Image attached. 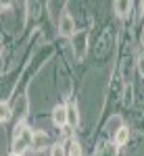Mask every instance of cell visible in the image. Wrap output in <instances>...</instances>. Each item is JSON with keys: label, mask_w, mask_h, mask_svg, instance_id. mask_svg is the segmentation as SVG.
I'll return each instance as SVG.
<instances>
[{"label": "cell", "mask_w": 144, "mask_h": 156, "mask_svg": "<svg viewBox=\"0 0 144 156\" xmlns=\"http://www.w3.org/2000/svg\"><path fill=\"white\" fill-rule=\"evenodd\" d=\"M67 150H69V156H82V146L77 140H69L67 142Z\"/></svg>", "instance_id": "obj_9"}, {"label": "cell", "mask_w": 144, "mask_h": 156, "mask_svg": "<svg viewBox=\"0 0 144 156\" xmlns=\"http://www.w3.org/2000/svg\"><path fill=\"white\" fill-rule=\"evenodd\" d=\"M73 50H75V54H77L79 58L86 54V34H84V31L73 37Z\"/></svg>", "instance_id": "obj_4"}, {"label": "cell", "mask_w": 144, "mask_h": 156, "mask_svg": "<svg viewBox=\"0 0 144 156\" xmlns=\"http://www.w3.org/2000/svg\"><path fill=\"white\" fill-rule=\"evenodd\" d=\"M11 156H17V154H11Z\"/></svg>", "instance_id": "obj_15"}, {"label": "cell", "mask_w": 144, "mask_h": 156, "mask_svg": "<svg viewBox=\"0 0 144 156\" xmlns=\"http://www.w3.org/2000/svg\"><path fill=\"white\" fill-rule=\"evenodd\" d=\"M9 119H11V104L0 102V123H6Z\"/></svg>", "instance_id": "obj_10"}, {"label": "cell", "mask_w": 144, "mask_h": 156, "mask_svg": "<svg viewBox=\"0 0 144 156\" xmlns=\"http://www.w3.org/2000/svg\"><path fill=\"white\" fill-rule=\"evenodd\" d=\"M0 54H2V44H0Z\"/></svg>", "instance_id": "obj_13"}, {"label": "cell", "mask_w": 144, "mask_h": 156, "mask_svg": "<svg viewBox=\"0 0 144 156\" xmlns=\"http://www.w3.org/2000/svg\"><path fill=\"white\" fill-rule=\"evenodd\" d=\"M59 31H61V36H73V34H75V21H73V17L69 15V12L61 15Z\"/></svg>", "instance_id": "obj_2"}, {"label": "cell", "mask_w": 144, "mask_h": 156, "mask_svg": "<svg viewBox=\"0 0 144 156\" xmlns=\"http://www.w3.org/2000/svg\"><path fill=\"white\" fill-rule=\"evenodd\" d=\"M127 137H130V129H127V127H119V131H117V135H115V144L123 146L125 142H127Z\"/></svg>", "instance_id": "obj_8"}, {"label": "cell", "mask_w": 144, "mask_h": 156, "mask_svg": "<svg viewBox=\"0 0 144 156\" xmlns=\"http://www.w3.org/2000/svg\"><path fill=\"white\" fill-rule=\"evenodd\" d=\"M138 69H140V73L144 75V56H140V58H138Z\"/></svg>", "instance_id": "obj_12"}, {"label": "cell", "mask_w": 144, "mask_h": 156, "mask_svg": "<svg viewBox=\"0 0 144 156\" xmlns=\"http://www.w3.org/2000/svg\"><path fill=\"white\" fill-rule=\"evenodd\" d=\"M142 11H144V4H142Z\"/></svg>", "instance_id": "obj_14"}, {"label": "cell", "mask_w": 144, "mask_h": 156, "mask_svg": "<svg viewBox=\"0 0 144 156\" xmlns=\"http://www.w3.org/2000/svg\"><path fill=\"white\" fill-rule=\"evenodd\" d=\"M52 121H54V125L57 127H63V125H67V106H57L52 110Z\"/></svg>", "instance_id": "obj_3"}, {"label": "cell", "mask_w": 144, "mask_h": 156, "mask_svg": "<svg viewBox=\"0 0 144 156\" xmlns=\"http://www.w3.org/2000/svg\"><path fill=\"white\" fill-rule=\"evenodd\" d=\"M50 156H65V148H63L61 144L52 146V150H50Z\"/></svg>", "instance_id": "obj_11"}, {"label": "cell", "mask_w": 144, "mask_h": 156, "mask_svg": "<svg viewBox=\"0 0 144 156\" xmlns=\"http://www.w3.org/2000/svg\"><path fill=\"white\" fill-rule=\"evenodd\" d=\"M77 121H79V117H77V108L75 106H67V125H69V127H75Z\"/></svg>", "instance_id": "obj_7"}, {"label": "cell", "mask_w": 144, "mask_h": 156, "mask_svg": "<svg viewBox=\"0 0 144 156\" xmlns=\"http://www.w3.org/2000/svg\"><path fill=\"white\" fill-rule=\"evenodd\" d=\"M113 9H115V12H117L119 17H125L127 11L132 9V4H130V2H125V0H117V2H113Z\"/></svg>", "instance_id": "obj_6"}, {"label": "cell", "mask_w": 144, "mask_h": 156, "mask_svg": "<svg viewBox=\"0 0 144 156\" xmlns=\"http://www.w3.org/2000/svg\"><path fill=\"white\" fill-rule=\"evenodd\" d=\"M31 137H34V131L25 129V125L21 123L15 131V140H13V154L21 156L27 150V146H31Z\"/></svg>", "instance_id": "obj_1"}, {"label": "cell", "mask_w": 144, "mask_h": 156, "mask_svg": "<svg viewBox=\"0 0 144 156\" xmlns=\"http://www.w3.org/2000/svg\"><path fill=\"white\" fill-rule=\"evenodd\" d=\"M46 144V133L44 131H34V137H31V148L34 150H42Z\"/></svg>", "instance_id": "obj_5"}]
</instances>
